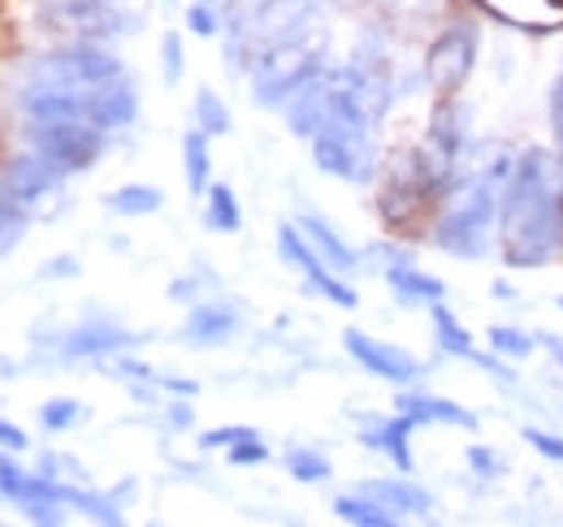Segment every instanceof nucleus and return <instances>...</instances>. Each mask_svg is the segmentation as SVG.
<instances>
[{"label": "nucleus", "mask_w": 563, "mask_h": 527, "mask_svg": "<svg viewBox=\"0 0 563 527\" xmlns=\"http://www.w3.org/2000/svg\"><path fill=\"white\" fill-rule=\"evenodd\" d=\"M343 346H347V355H352L364 372H373V377H382V381H390V385H412V381L424 377L421 359H412L408 350H399V346H390V341H377V337H368V333L347 329L343 333Z\"/></svg>", "instance_id": "obj_8"}, {"label": "nucleus", "mask_w": 563, "mask_h": 527, "mask_svg": "<svg viewBox=\"0 0 563 527\" xmlns=\"http://www.w3.org/2000/svg\"><path fill=\"white\" fill-rule=\"evenodd\" d=\"M169 419H174L178 428H187V424H191V411H187L183 402H174V406H169Z\"/></svg>", "instance_id": "obj_38"}, {"label": "nucleus", "mask_w": 563, "mask_h": 527, "mask_svg": "<svg viewBox=\"0 0 563 527\" xmlns=\"http://www.w3.org/2000/svg\"><path fill=\"white\" fill-rule=\"evenodd\" d=\"M31 147H35V156H44L66 178V173L91 169L104 156L109 134L91 126V122H35L31 126Z\"/></svg>", "instance_id": "obj_4"}, {"label": "nucleus", "mask_w": 563, "mask_h": 527, "mask_svg": "<svg viewBox=\"0 0 563 527\" xmlns=\"http://www.w3.org/2000/svg\"><path fill=\"white\" fill-rule=\"evenodd\" d=\"M551 131H555V156L563 165V74H555L551 82Z\"/></svg>", "instance_id": "obj_32"}, {"label": "nucleus", "mask_w": 563, "mask_h": 527, "mask_svg": "<svg viewBox=\"0 0 563 527\" xmlns=\"http://www.w3.org/2000/svg\"><path fill=\"white\" fill-rule=\"evenodd\" d=\"M0 497H13L22 506L62 502L66 497V484H57L53 475H31V471H22L13 459H0Z\"/></svg>", "instance_id": "obj_14"}, {"label": "nucleus", "mask_w": 563, "mask_h": 527, "mask_svg": "<svg viewBox=\"0 0 563 527\" xmlns=\"http://www.w3.org/2000/svg\"><path fill=\"white\" fill-rule=\"evenodd\" d=\"M205 221H209V229H217V234H239L243 212H239V199H234L230 187H209V212H205Z\"/></svg>", "instance_id": "obj_25"}, {"label": "nucleus", "mask_w": 563, "mask_h": 527, "mask_svg": "<svg viewBox=\"0 0 563 527\" xmlns=\"http://www.w3.org/2000/svg\"><path fill=\"white\" fill-rule=\"evenodd\" d=\"M386 281L395 285V294L404 299V303H442L446 299V285L438 281V277H429V272H421V268H412V264H390L386 268Z\"/></svg>", "instance_id": "obj_20"}, {"label": "nucleus", "mask_w": 563, "mask_h": 527, "mask_svg": "<svg viewBox=\"0 0 563 527\" xmlns=\"http://www.w3.org/2000/svg\"><path fill=\"white\" fill-rule=\"evenodd\" d=\"M247 437H261L256 428H209L205 437H200V446L205 450H230V446H239V441H247Z\"/></svg>", "instance_id": "obj_30"}, {"label": "nucleus", "mask_w": 563, "mask_h": 527, "mask_svg": "<svg viewBox=\"0 0 563 527\" xmlns=\"http://www.w3.org/2000/svg\"><path fill=\"white\" fill-rule=\"evenodd\" d=\"M265 459H269V446H265L261 437H247V441L230 446V462H239V467H247V462H265Z\"/></svg>", "instance_id": "obj_34"}, {"label": "nucleus", "mask_w": 563, "mask_h": 527, "mask_svg": "<svg viewBox=\"0 0 563 527\" xmlns=\"http://www.w3.org/2000/svg\"><path fill=\"white\" fill-rule=\"evenodd\" d=\"M4 191L18 199L31 216L44 212L53 199H62V173L44 156H18L4 169Z\"/></svg>", "instance_id": "obj_10"}, {"label": "nucleus", "mask_w": 563, "mask_h": 527, "mask_svg": "<svg viewBox=\"0 0 563 527\" xmlns=\"http://www.w3.org/2000/svg\"><path fill=\"white\" fill-rule=\"evenodd\" d=\"M339 82H343V91L352 96L355 104H360L373 122H382V113H386V109H390V100H395L390 61H386L382 53H355L352 66L339 69Z\"/></svg>", "instance_id": "obj_9"}, {"label": "nucleus", "mask_w": 563, "mask_h": 527, "mask_svg": "<svg viewBox=\"0 0 563 527\" xmlns=\"http://www.w3.org/2000/svg\"><path fill=\"white\" fill-rule=\"evenodd\" d=\"M104 203H109V212H118V216H152V212H161L165 195H161L156 187L131 182V187H118Z\"/></svg>", "instance_id": "obj_23"}, {"label": "nucleus", "mask_w": 563, "mask_h": 527, "mask_svg": "<svg viewBox=\"0 0 563 527\" xmlns=\"http://www.w3.org/2000/svg\"><path fill=\"white\" fill-rule=\"evenodd\" d=\"M161 57H165V82H178L183 78V40L174 31H165V40H161Z\"/></svg>", "instance_id": "obj_31"}, {"label": "nucleus", "mask_w": 563, "mask_h": 527, "mask_svg": "<svg viewBox=\"0 0 563 527\" xmlns=\"http://www.w3.org/2000/svg\"><path fill=\"white\" fill-rule=\"evenodd\" d=\"M209 134L196 126L183 134V173H187L191 195H209Z\"/></svg>", "instance_id": "obj_21"}, {"label": "nucleus", "mask_w": 563, "mask_h": 527, "mask_svg": "<svg viewBox=\"0 0 563 527\" xmlns=\"http://www.w3.org/2000/svg\"><path fill=\"white\" fill-rule=\"evenodd\" d=\"M433 329H438V350H446V355H455V359H473V363H482V368L494 372V377H511L498 359H486V355L473 346V337L460 329V321H455L442 303H433Z\"/></svg>", "instance_id": "obj_17"}, {"label": "nucleus", "mask_w": 563, "mask_h": 527, "mask_svg": "<svg viewBox=\"0 0 563 527\" xmlns=\"http://www.w3.org/2000/svg\"><path fill=\"white\" fill-rule=\"evenodd\" d=\"M473 66H477V26H468V22L446 26L424 53V78L438 96H460Z\"/></svg>", "instance_id": "obj_5"}, {"label": "nucleus", "mask_w": 563, "mask_h": 527, "mask_svg": "<svg viewBox=\"0 0 563 527\" xmlns=\"http://www.w3.org/2000/svg\"><path fill=\"white\" fill-rule=\"evenodd\" d=\"M113 78H122V61L96 44L62 48L35 66V82H48V87H100Z\"/></svg>", "instance_id": "obj_6"}, {"label": "nucleus", "mask_w": 563, "mask_h": 527, "mask_svg": "<svg viewBox=\"0 0 563 527\" xmlns=\"http://www.w3.org/2000/svg\"><path fill=\"white\" fill-rule=\"evenodd\" d=\"M560 307H563V299H560Z\"/></svg>", "instance_id": "obj_39"}, {"label": "nucleus", "mask_w": 563, "mask_h": 527, "mask_svg": "<svg viewBox=\"0 0 563 527\" xmlns=\"http://www.w3.org/2000/svg\"><path fill=\"white\" fill-rule=\"evenodd\" d=\"M525 441H529L538 455H547V459L563 462V437H555V433H542V428H525Z\"/></svg>", "instance_id": "obj_33"}, {"label": "nucleus", "mask_w": 563, "mask_h": 527, "mask_svg": "<svg viewBox=\"0 0 563 527\" xmlns=\"http://www.w3.org/2000/svg\"><path fill=\"white\" fill-rule=\"evenodd\" d=\"M498 238L511 268H542L563 251V165L560 156L529 147L498 208Z\"/></svg>", "instance_id": "obj_1"}, {"label": "nucleus", "mask_w": 563, "mask_h": 527, "mask_svg": "<svg viewBox=\"0 0 563 527\" xmlns=\"http://www.w3.org/2000/svg\"><path fill=\"white\" fill-rule=\"evenodd\" d=\"M239 333V307L225 303V299H212V303H196L187 325H183V337L191 346H221Z\"/></svg>", "instance_id": "obj_12"}, {"label": "nucleus", "mask_w": 563, "mask_h": 527, "mask_svg": "<svg viewBox=\"0 0 563 527\" xmlns=\"http://www.w3.org/2000/svg\"><path fill=\"white\" fill-rule=\"evenodd\" d=\"M334 87H339V74H330V69H321L317 78H308L286 104H282V113H286V126L290 134H299V138H312V134L325 126V117H330V104H334Z\"/></svg>", "instance_id": "obj_11"}, {"label": "nucleus", "mask_w": 563, "mask_h": 527, "mask_svg": "<svg viewBox=\"0 0 563 527\" xmlns=\"http://www.w3.org/2000/svg\"><path fill=\"white\" fill-rule=\"evenodd\" d=\"M490 346L498 355H511V359H525V355H533V337H525L520 329H503V325H494L490 329Z\"/></svg>", "instance_id": "obj_29"}, {"label": "nucleus", "mask_w": 563, "mask_h": 527, "mask_svg": "<svg viewBox=\"0 0 563 527\" xmlns=\"http://www.w3.org/2000/svg\"><path fill=\"white\" fill-rule=\"evenodd\" d=\"M26 225H31V212L9 195V191H4V182H0V256H9V251L22 243Z\"/></svg>", "instance_id": "obj_24"}, {"label": "nucleus", "mask_w": 563, "mask_h": 527, "mask_svg": "<svg viewBox=\"0 0 563 527\" xmlns=\"http://www.w3.org/2000/svg\"><path fill=\"white\" fill-rule=\"evenodd\" d=\"M468 462H473L477 475H486V480H494V475L503 471V459H498L494 450H486V446H468Z\"/></svg>", "instance_id": "obj_35"}, {"label": "nucleus", "mask_w": 563, "mask_h": 527, "mask_svg": "<svg viewBox=\"0 0 563 527\" xmlns=\"http://www.w3.org/2000/svg\"><path fill=\"white\" fill-rule=\"evenodd\" d=\"M82 415H87V411H82V402H74V397H53V402H44V411H40V419H44L48 433H66Z\"/></svg>", "instance_id": "obj_28"}, {"label": "nucleus", "mask_w": 563, "mask_h": 527, "mask_svg": "<svg viewBox=\"0 0 563 527\" xmlns=\"http://www.w3.org/2000/svg\"><path fill=\"white\" fill-rule=\"evenodd\" d=\"M334 515L343 519V524H360V527H390L395 524V511H386L377 497H368V493H343V497H334Z\"/></svg>", "instance_id": "obj_22"}, {"label": "nucleus", "mask_w": 563, "mask_h": 527, "mask_svg": "<svg viewBox=\"0 0 563 527\" xmlns=\"http://www.w3.org/2000/svg\"><path fill=\"white\" fill-rule=\"evenodd\" d=\"M299 229H303V238L312 243V251L330 264L334 272H355V251L330 229V225H325V221H321V216L303 212V216H299Z\"/></svg>", "instance_id": "obj_19"}, {"label": "nucleus", "mask_w": 563, "mask_h": 527, "mask_svg": "<svg viewBox=\"0 0 563 527\" xmlns=\"http://www.w3.org/2000/svg\"><path fill=\"white\" fill-rule=\"evenodd\" d=\"M278 251H282V260L290 264V268H299V272H303V281H308L317 294H325L330 303H339V307H355V303H360L352 285H347V281H339V272L312 251V243L303 238V229H295V225H278Z\"/></svg>", "instance_id": "obj_7"}, {"label": "nucleus", "mask_w": 563, "mask_h": 527, "mask_svg": "<svg viewBox=\"0 0 563 527\" xmlns=\"http://www.w3.org/2000/svg\"><path fill=\"white\" fill-rule=\"evenodd\" d=\"M44 277H74V260H53V264H44Z\"/></svg>", "instance_id": "obj_37"}, {"label": "nucleus", "mask_w": 563, "mask_h": 527, "mask_svg": "<svg viewBox=\"0 0 563 527\" xmlns=\"http://www.w3.org/2000/svg\"><path fill=\"white\" fill-rule=\"evenodd\" d=\"M516 160L498 156L486 169L468 173L442 203V216L433 221V247L455 256V260H482L494 243V225H498V208H503V187L511 178Z\"/></svg>", "instance_id": "obj_2"}, {"label": "nucleus", "mask_w": 563, "mask_h": 527, "mask_svg": "<svg viewBox=\"0 0 563 527\" xmlns=\"http://www.w3.org/2000/svg\"><path fill=\"white\" fill-rule=\"evenodd\" d=\"M325 69V40L308 26L290 40H282L274 48H265L252 61V96L265 109H282L308 78H317Z\"/></svg>", "instance_id": "obj_3"}, {"label": "nucleus", "mask_w": 563, "mask_h": 527, "mask_svg": "<svg viewBox=\"0 0 563 527\" xmlns=\"http://www.w3.org/2000/svg\"><path fill=\"white\" fill-rule=\"evenodd\" d=\"M286 467H290V475L303 480V484H321V480H330V462H325V455L303 450V446L286 455Z\"/></svg>", "instance_id": "obj_27"}, {"label": "nucleus", "mask_w": 563, "mask_h": 527, "mask_svg": "<svg viewBox=\"0 0 563 527\" xmlns=\"http://www.w3.org/2000/svg\"><path fill=\"white\" fill-rule=\"evenodd\" d=\"M412 428H417V419H408V415L399 411V415H390V419H377L373 428H364V437H360V441H364L368 450L386 455V459L395 462L404 475H412V446H408Z\"/></svg>", "instance_id": "obj_13"}, {"label": "nucleus", "mask_w": 563, "mask_h": 527, "mask_svg": "<svg viewBox=\"0 0 563 527\" xmlns=\"http://www.w3.org/2000/svg\"><path fill=\"white\" fill-rule=\"evenodd\" d=\"M395 406H399L408 419H417V424H455V428H477V415H473V411H464V406H455L451 397L399 394L395 397Z\"/></svg>", "instance_id": "obj_16"}, {"label": "nucleus", "mask_w": 563, "mask_h": 527, "mask_svg": "<svg viewBox=\"0 0 563 527\" xmlns=\"http://www.w3.org/2000/svg\"><path fill=\"white\" fill-rule=\"evenodd\" d=\"M140 337L135 333H122L113 325H82L66 337V355L70 359H96V355H118L126 346H135Z\"/></svg>", "instance_id": "obj_18"}, {"label": "nucleus", "mask_w": 563, "mask_h": 527, "mask_svg": "<svg viewBox=\"0 0 563 527\" xmlns=\"http://www.w3.org/2000/svg\"><path fill=\"white\" fill-rule=\"evenodd\" d=\"M360 493L377 497L386 511H399V515H429L433 511V497L424 493L421 484H412L408 475H399V480H364Z\"/></svg>", "instance_id": "obj_15"}, {"label": "nucleus", "mask_w": 563, "mask_h": 527, "mask_svg": "<svg viewBox=\"0 0 563 527\" xmlns=\"http://www.w3.org/2000/svg\"><path fill=\"white\" fill-rule=\"evenodd\" d=\"M187 22H191V31H196V35H212V31H217V18L209 13V4H191Z\"/></svg>", "instance_id": "obj_36"}, {"label": "nucleus", "mask_w": 563, "mask_h": 527, "mask_svg": "<svg viewBox=\"0 0 563 527\" xmlns=\"http://www.w3.org/2000/svg\"><path fill=\"white\" fill-rule=\"evenodd\" d=\"M196 126L209 134H230V109L221 104V96L209 91V87H200L196 91Z\"/></svg>", "instance_id": "obj_26"}]
</instances>
